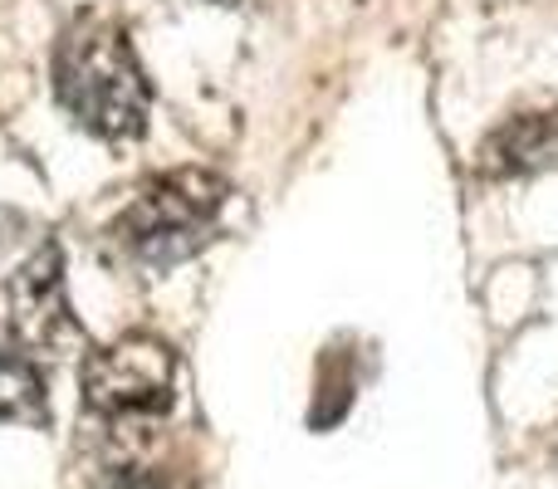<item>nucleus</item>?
Here are the masks:
<instances>
[{
  "label": "nucleus",
  "instance_id": "1",
  "mask_svg": "<svg viewBox=\"0 0 558 489\" xmlns=\"http://www.w3.org/2000/svg\"><path fill=\"white\" fill-rule=\"evenodd\" d=\"M54 98L84 133L123 143L147 127L153 88L113 20L78 15L54 45Z\"/></svg>",
  "mask_w": 558,
  "mask_h": 489
},
{
  "label": "nucleus",
  "instance_id": "2",
  "mask_svg": "<svg viewBox=\"0 0 558 489\" xmlns=\"http://www.w3.org/2000/svg\"><path fill=\"white\" fill-rule=\"evenodd\" d=\"M221 206H226L221 176L202 172V167H182V172H167L153 186H143L123 206V216L113 221L108 235L133 265L172 269L216 241Z\"/></svg>",
  "mask_w": 558,
  "mask_h": 489
},
{
  "label": "nucleus",
  "instance_id": "3",
  "mask_svg": "<svg viewBox=\"0 0 558 489\" xmlns=\"http://www.w3.org/2000/svg\"><path fill=\"white\" fill-rule=\"evenodd\" d=\"M177 353L162 338L133 333L113 347H98L84 363V402L108 421H147L177 402Z\"/></svg>",
  "mask_w": 558,
  "mask_h": 489
},
{
  "label": "nucleus",
  "instance_id": "4",
  "mask_svg": "<svg viewBox=\"0 0 558 489\" xmlns=\"http://www.w3.org/2000/svg\"><path fill=\"white\" fill-rule=\"evenodd\" d=\"M5 304H10V338L25 353H59V347H69L78 338V323L64 298V249L59 245H39L15 269Z\"/></svg>",
  "mask_w": 558,
  "mask_h": 489
},
{
  "label": "nucleus",
  "instance_id": "5",
  "mask_svg": "<svg viewBox=\"0 0 558 489\" xmlns=\"http://www.w3.org/2000/svg\"><path fill=\"white\" fill-rule=\"evenodd\" d=\"M558 162V113H510L495 133H485L475 167L490 182L534 176Z\"/></svg>",
  "mask_w": 558,
  "mask_h": 489
},
{
  "label": "nucleus",
  "instance_id": "6",
  "mask_svg": "<svg viewBox=\"0 0 558 489\" xmlns=\"http://www.w3.org/2000/svg\"><path fill=\"white\" fill-rule=\"evenodd\" d=\"M0 421H20V426L45 421V377L20 353H0Z\"/></svg>",
  "mask_w": 558,
  "mask_h": 489
},
{
  "label": "nucleus",
  "instance_id": "7",
  "mask_svg": "<svg viewBox=\"0 0 558 489\" xmlns=\"http://www.w3.org/2000/svg\"><path fill=\"white\" fill-rule=\"evenodd\" d=\"M211 5H241V0H211Z\"/></svg>",
  "mask_w": 558,
  "mask_h": 489
}]
</instances>
